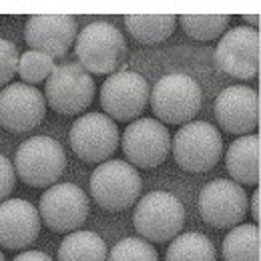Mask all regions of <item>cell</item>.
Listing matches in <instances>:
<instances>
[{"instance_id":"obj_29","label":"cell","mask_w":261,"mask_h":261,"mask_svg":"<svg viewBox=\"0 0 261 261\" xmlns=\"http://www.w3.org/2000/svg\"><path fill=\"white\" fill-rule=\"evenodd\" d=\"M259 201H261V193H259V187L253 191V195H251V217H253V221H257V225H259Z\"/></svg>"},{"instance_id":"obj_28","label":"cell","mask_w":261,"mask_h":261,"mask_svg":"<svg viewBox=\"0 0 261 261\" xmlns=\"http://www.w3.org/2000/svg\"><path fill=\"white\" fill-rule=\"evenodd\" d=\"M12 261H53L46 253L42 251H22L20 255H16Z\"/></svg>"},{"instance_id":"obj_8","label":"cell","mask_w":261,"mask_h":261,"mask_svg":"<svg viewBox=\"0 0 261 261\" xmlns=\"http://www.w3.org/2000/svg\"><path fill=\"white\" fill-rule=\"evenodd\" d=\"M72 153L85 163L109 161L121 143V130L117 123L102 113H87L79 117L68 133Z\"/></svg>"},{"instance_id":"obj_31","label":"cell","mask_w":261,"mask_h":261,"mask_svg":"<svg viewBox=\"0 0 261 261\" xmlns=\"http://www.w3.org/2000/svg\"><path fill=\"white\" fill-rule=\"evenodd\" d=\"M0 261H6L4 259V253H2V251H0Z\"/></svg>"},{"instance_id":"obj_23","label":"cell","mask_w":261,"mask_h":261,"mask_svg":"<svg viewBox=\"0 0 261 261\" xmlns=\"http://www.w3.org/2000/svg\"><path fill=\"white\" fill-rule=\"evenodd\" d=\"M181 29L195 40H215L221 38L229 27L231 14H179Z\"/></svg>"},{"instance_id":"obj_21","label":"cell","mask_w":261,"mask_h":261,"mask_svg":"<svg viewBox=\"0 0 261 261\" xmlns=\"http://www.w3.org/2000/svg\"><path fill=\"white\" fill-rule=\"evenodd\" d=\"M225 261H259V225L239 223L223 239Z\"/></svg>"},{"instance_id":"obj_3","label":"cell","mask_w":261,"mask_h":261,"mask_svg":"<svg viewBox=\"0 0 261 261\" xmlns=\"http://www.w3.org/2000/svg\"><path fill=\"white\" fill-rule=\"evenodd\" d=\"M66 155L59 141L53 137H31L14 155V171L29 187H53L65 173Z\"/></svg>"},{"instance_id":"obj_30","label":"cell","mask_w":261,"mask_h":261,"mask_svg":"<svg viewBox=\"0 0 261 261\" xmlns=\"http://www.w3.org/2000/svg\"><path fill=\"white\" fill-rule=\"evenodd\" d=\"M243 18L247 20V24H251V27H259V14H243ZM249 27V29H251Z\"/></svg>"},{"instance_id":"obj_1","label":"cell","mask_w":261,"mask_h":261,"mask_svg":"<svg viewBox=\"0 0 261 261\" xmlns=\"http://www.w3.org/2000/svg\"><path fill=\"white\" fill-rule=\"evenodd\" d=\"M74 55L89 74H113L127 59V42L111 22H91L76 34Z\"/></svg>"},{"instance_id":"obj_11","label":"cell","mask_w":261,"mask_h":261,"mask_svg":"<svg viewBox=\"0 0 261 261\" xmlns=\"http://www.w3.org/2000/svg\"><path fill=\"white\" fill-rule=\"evenodd\" d=\"M121 149L130 165L155 169L169 157L171 135L163 123L151 117L133 121L121 137Z\"/></svg>"},{"instance_id":"obj_27","label":"cell","mask_w":261,"mask_h":261,"mask_svg":"<svg viewBox=\"0 0 261 261\" xmlns=\"http://www.w3.org/2000/svg\"><path fill=\"white\" fill-rule=\"evenodd\" d=\"M16 185V171L4 155H0V203L6 201V197L14 191Z\"/></svg>"},{"instance_id":"obj_4","label":"cell","mask_w":261,"mask_h":261,"mask_svg":"<svg viewBox=\"0 0 261 261\" xmlns=\"http://www.w3.org/2000/svg\"><path fill=\"white\" fill-rule=\"evenodd\" d=\"M133 225L145 241H171L185 225V207L179 197L169 191H151L137 201Z\"/></svg>"},{"instance_id":"obj_7","label":"cell","mask_w":261,"mask_h":261,"mask_svg":"<svg viewBox=\"0 0 261 261\" xmlns=\"http://www.w3.org/2000/svg\"><path fill=\"white\" fill-rule=\"evenodd\" d=\"M46 105L59 115H81L95 98V81L79 63L57 65L44 87Z\"/></svg>"},{"instance_id":"obj_6","label":"cell","mask_w":261,"mask_h":261,"mask_svg":"<svg viewBox=\"0 0 261 261\" xmlns=\"http://www.w3.org/2000/svg\"><path fill=\"white\" fill-rule=\"evenodd\" d=\"M91 197L107 211H123L135 205L143 191L139 171L123 159H109L97 165L89 181Z\"/></svg>"},{"instance_id":"obj_16","label":"cell","mask_w":261,"mask_h":261,"mask_svg":"<svg viewBox=\"0 0 261 261\" xmlns=\"http://www.w3.org/2000/svg\"><path fill=\"white\" fill-rule=\"evenodd\" d=\"M215 119L225 133L251 135L259 127V95L245 85L223 89L215 98Z\"/></svg>"},{"instance_id":"obj_26","label":"cell","mask_w":261,"mask_h":261,"mask_svg":"<svg viewBox=\"0 0 261 261\" xmlns=\"http://www.w3.org/2000/svg\"><path fill=\"white\" fill-rule=\"evenodd\" d=\"M18 57L20 55L16 50V44L6 38H0V87L10 85V81L14 79L18 68Z\"/></svg>"},{"instance_id":"obj_18","label":"cell","mask_w":261,"mask_h":261,"mask_svg":"<svg viewBox=\"0 0 261 261\" xmlns=\"http://www.w3.org/2000/svg\"><path fill=\"white\" fill-rule=\"evenodd\" d=\"M225 165L237 185H259V135L235 139L227 149Z\"/></svg>"},{"instance_id":"obj_19","label":"cell","mask_w":261,"mask_h":261,"mask_svg":"<svg viewBox=\"0 0 261 261\" xmlns=\"http://www.w3.org/2000/svg\"><path fill=\"white\" fill-rule=\"evenodd\" d=\"M109 249L95 231H72L59 245V261H107Z\"/></svg>"},{"instance_id":"obj_2","label":"cell","mask_w":261,"mask_h":261,"mask_svg":"<svg viewBox=\"0 0 261 261\" xmlns=\"http://www.w3.org/2000/svg\"><path fill=\"white\" fill-rule=\"evenodd\" d=\"M203 93L197 81L189 74L173 72L161 76L149 95V105L159 123L185 125L193 121L201 109Z\"/></svg>"},{"instance_id":"obj_20","label":"cell","mask_w":261,"mask_h":261,"mask_svg":"<svg viewBox=\"0 0 261 261\" xmlns=\"http://www.w3.org/2000/svg\"><path fill=\"white\" fill-rule=\"evenodd\" d=\"M125 27L135 40L143 44H159L173 34L177 27V16L175 14H127Z\"/></svg>"},{"instance_id":"obj_10","label":"cell","mask_w":261,"mask_h":261,"mask_svg":"<svg viewBox=\"0 0 261 261\" xmlns=\"http://www.w3.org/2000/svg\"><path fill=\"white\" fill-rule=\"evenodd\" d=\"M91 203L85 191L74 183H55L48 187L38 203V215L55 233H70L89 217Z\"/></svg>"},{"instance_id":"obj_15","label":"cell","mask_w":261,"mask_h":261,"mask_svg":"<svg viewBox=\"0 0 261 261\" xmlns=\"http://www.w3.org/2000/svg\"><path fill=\"white\" fill-rule=\"evenodd\" d=\"M79 34L76 18L70 14H33L24 27V40L31 50L61 59L74 44Z\"/></svg>"},{"instance_id":"obj_9","label":"cell","mask_w":261,"mask_h":261,"mask_svg":"<svg viewBox=\"0 0 261 261\" xmlns=\"http://www.w3.org/2000/svg\"><path fill=\"white\" fill-rule=\"evenodd\" d=\"M149 83L133 70H117L107 76L100 87V107L107 117L129 123L141 117L149 105Z\"/></svg>"},{"instance_id":"obj_25","label":"cell","mask_w":261,"mask_h":261,"mask_svg":"<svg viewBox=\"0 0 261 261\" xmlns=\"http://www.w3.org/2000/svg\"><path fill=\"white\" fill-rule=\"evenodd\" d=\"M107 261H159V255L143 237H125L113 245Z\"/></svg>"},{"instance_id":"obj_12","label":"cell","mask_w":261,"mask_h":261,"mask_svg":"<svg viewBox=\"0 0 261 261\" xmlns=\"http://www.w3.org/2000/svg\"><path fill=\"white\" fill-rule=\"evenodd\" d=\"M215 65L239 81H251L259 72V33L249 27H235L219 38Z\"/></svg>"},{"instance_id":"obj_24","label":"cell","mask_w":261,"mask_h":261,"mask_svg":"<svg viewBox=\"0 0 261 261\" xmlns=\"http://www.w3.org/2000/svg\"><path fill=\"white\" fill-rule=\"evenodd\" d=\"M55 59H50L48 55L44 53H38V50H27L18 57V76L22 79V83L27 85H36V83H42L50 76V72L55 70Z\"/></svg>"},{"instance_id":"obj_14","label":"cell","mask_w":261,"mask_h":261,"mask_svg":"<svg viewBox=\"0 0 261 261\" xmlns=\"http://www.w3.org/2000/svg\"><path fill=\"white\" fill-rule=\"evenodd\" d=\"M46 115L44 95L27 83L6 85L0 91V127L10 133H31Z\"/></svg>"},{"instance_id":"obj_17","label":"cell","mask_w":261,"mask_h":261,"mask_svg":"<svg viewBox=\"0 0 261 261\" xmlns=\"http://www.w3.org/2000/svg\"><path fill=\"white\" fill-rule=\"evenodd\" d=\"M40 233V215L24 199H6L0 203V245L4 249H27Z\"/></svg>"},{"instance_id":"obj_5","label":"cell","mask_w":261,"mask_h":261,"mask_svg":"<svg viewBox=\"0 0 261 261\" xmlns=\"http://www.w3.org/2000/svg\"><path fill=\"white\" fill-rule=\"evenodd\" d=\"M175 163L187 173L211 171L223 157V139L217 127L205 121H189L181 125L171 141Z\"/></svg>"},{"instance_id":"obj_22","label":"cell","mask_w":261,"mask_h":261,"mask_svg":"<svg viewBox=\"0 0 261 261\" xmlns=\"http://www.w3.org/2000/svg\"><path fill=\"white\" fill-rule=\"evenodd\" d=\"M165 261H217V253L209 237L191 231L171 239Z\"/></svg>"},{"instance_id":"obj_13","label":"cell","mask_w":261,"mask_h":261,"mask_svg":"<svg viewBox=\"0 0 261 261\" xmlns=\"http://www.w3.org/2000/svg\"><path fill=\"white\" fill-rule=\"evenodd\" d=\"M249 201L241 185L235 181L215 179L201 189L199 213L213 229H231L239 225L247 213Z\"/></svg>"}]
</instances>
